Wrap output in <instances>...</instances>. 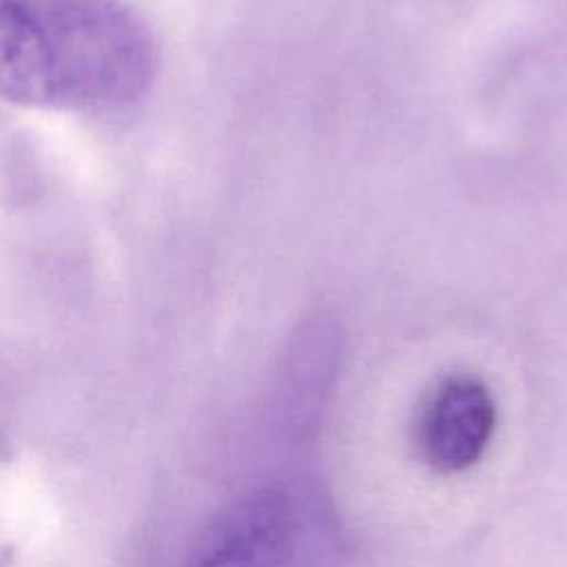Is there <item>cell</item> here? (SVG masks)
Listing matches in <instances>:
<instances>
[{"label": "cell", "mask_w": 567, "mask_h": 567, "mask_svg": "<svg viewBox=\"0 0 567 567\" xmlns=\"http://www.w3.org/2000/svg\"><path fill=\"white\" fill-rule=\"evenodd\" d=\"M153 73V40L124 0H0V97L11 104L115 111Z\"/></svg>", "instance_id": "cell-1"}, {"label": "cell", "mask_w": 567, "mask_h": 567, "mask_svg": "<svg viewBox=\"0 0 567 567\" xmlns=\"http://www.w3.org/2000/svg\"><path fill=\"white\" fill-rule=\"evenodd\" d=\"M339 536L319 494L303 485L259 487L217 514L186 567H332Z\"/></svg>", "instance_id": "cell-2"}, {"label": "cell", "mask_w": 567, "mask_h": 567, "mask_svg": "<svg viewBox=\"0 0 567 567\" xmlns=\"http://www.w3.org/2000/svg\"><path fill=\"white\" fill-rule=\"evenodd\" d=\"M496 427L489 388L472 374H450L427 394L416 441L423 461L439 474H461L485 454Z\"/></svg>", "instance_id": "cell-3"}]
</instances>
